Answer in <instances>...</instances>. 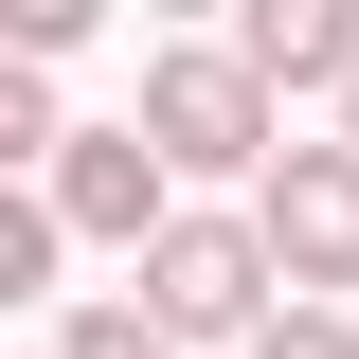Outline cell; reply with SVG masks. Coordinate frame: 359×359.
Here are the masks:
<instances>
[{"mask_svg": "<svg viewBox=\"0 0 359 359\" xmlns=\"http://www.w3.org/2000/svg\"><path fill=\"white\" fill-rule=\"evenodd\" d=\"M126 126L162 144L180 180H269V162H287V144H269V72L233 36L216 54H144V108H126Z\"/></svg>", "mask_w": 359, "mask_h": 359, "instance_id": "6da1fadb", "label": "cell"}, {"mask_svg": "<svg viewBox=\"0 0 359 359\" xmlns=\"http://www.w3.org/2000/svg\"><path fill=\"white\" fill-rule=\"evenodd\" d=\"M269 287H287V269H269L252 216H180L162 252H144V323H162V341H269Z\"/></svg>", "mask_w": 359, "mask_h": 359, "instance_id": "7a4b0ae2", "label": "cell"}, {"mask_svg": "<svg viewBox=\"0 0 359 359\" xmlns=\"http://www.w3.org/2000/svg\"><path fill=\"white\" fill-rule=\"evenodd\" d=\"M252 233H269V269H287V306H306V287H359V144H287V162L252 180Z\"/></svg>", "mask_w": 359, "mask_h": 359, "instance_id": "3957f363", "label": "cell"}, {"mask_svg": "<svg viewBox=\"0 0 359 359\" xmlns=\"http://www.w3.org/2000/svg\"><path fill=\"white\" fill-rule=\"evenodd\" d=\"M162 180H180V162H162L144 126H72V144H54V216L108 233V252H162V233H180V216H162Z\"/></svg>", "mask_w": 359, "mask_h": 359, "instance_id": "277c9868", "label": "cell"}, {"mask_svg": "<svg viewBox=\"0 0 359 359\" xmlns=\"http://www.w3.org/2000/svg\"><path fill=\"white\" fill-rule=\"evenodd\" d=\"M233 54H252L269 90H359V18H341V0H252Z\"/></svg>", "mask_w": 359, "mask_h": 359, "instance_id": "5b68a950", "label": "cell"}, {"mask_svg": "<svg viewBox=\"0 0 359 359\" xmlns=\"http://www.w3.org/2000/svg\"><path fill=\"white\" fill-rule=\"evenodd\" d=\"M54 233H72L54 198H0V306H36V287H54Z\"/></svg>", "mask_w": 359, "mask_h": 359, "instance_id": "8992f818", "label": "cell"}, {"mask_svg": "<svg viewBox=\"0 0 359 359\" xmlns=\"http://www.w3.org/2000/svg\"><path fill=\"white\" fill-rule=\"evenodd\" d=\"M54 359H180V341H162L144 306H72V323H54Z\"/></svg>", "mask_w": 359, "mask_h": 359, "instance_id": "52a82bcc", "label": "cell"}, {"mask_svg": "<svg viewBox=\"0 0 359 359\" xmlns=\"http://www.w3.org/2000/svg\"><path fill=\"white\" fill-rule=\"evenodd\" d=\"M252 359H359V323H341V306H269V341H252Z\"/></svg>", "mask_w": 359, "mask_h": 359, "instance_id": "ba28073f", "label": "cell"}, {"mask_svg": "<svg viewBox=\"0 0 359 359\" xmlns=\"http://www.w3.org/2000/svg\"><path fill=\"white\" fill-rule=\"evenodd\" d=\"M341 144H359V90H341Z\"/></svg>", "mask_w": 359, "mask_h": 359, "instance_id": "9c48e42d", "label": "cell"}]
</instances>
